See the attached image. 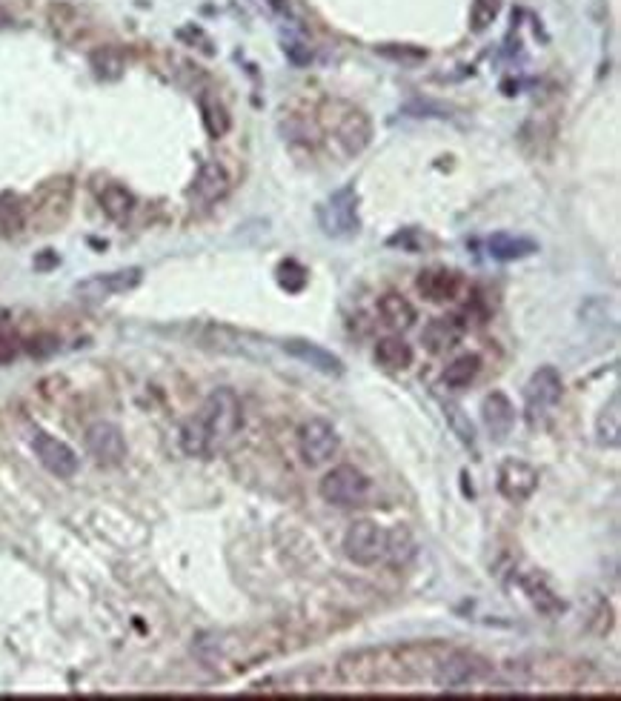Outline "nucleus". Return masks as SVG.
<instances>
[{
  "instance_id": "nucleus-1",
  "label": "nucleus",
  "mask_w": 621,
  "mask_h": 701,
  "mask_svg": "<svg viewBox=\"0 0 621 701\" xmlns=\"http://www.w3.org/2000/svg\"><path fill=\"white\" fill-rule=\"evenodd\" d=\"M450 645L441 641H415V645H387L358 653H346L338 662V681L353 688H384V684H410L436 676Z\"/></svg>"
},
{
  "instance_id": "nucleus-2",
  "label": "nucleus",
  "mask_w": 621,
  "mask_h": 701,
  "mask_svg": "<svg viewBox=\"0 0 621 701\" xmlns=\"http://www.w3.org/2000/svg\"><path fill=\"white\" fill-rule=\"evenodd\" d=\"M243 427V406L235 389L218 387L204 406L181 427V449L192 458H209L221 452Z\"/></svg>"
},
{
  "instance_id": "nucleus-3",
  "label": "nucleus",
  "mask_w": 621,
  "mask_h": 701,
  "mask_svg": "<svg viewBox=\"0 0 621 701\" xmlns=\"http://www.w3.org/2000/svg\"><path fill=\"white\" fill-rule=\"evenodd\" d=\"M318 129L329 141V146H336L341 152V158L361 155L372 141L370 115L341 98H332L321 104V109H318Z\"/></svg>"
},
{
  "instance_id": "nucleus-4",
  "label": "nucleus",
  "mask_w": 621,
  "mask_h": 701,
  "mask_svg": "<svg viewBox=\"0 0 621 701\" xmlns=\"http://www.w3.org/2000/svg\"><path fill=\"white\" fill-rule=\"evenodd\" d=\"M75 201V184L66 175L43 181L26 201V227L35 232H57L72 215Z\"/></svg>"
},
{
  "instance_id": "nucleus-5",
  "label": "nucleus",
  "mask_w": 621,
  "mask_h": 701,
  "mask_svg": "<svg viewBox=\"0 0 621 701\" xmlns=\"http://www.w3.org/2000/svg\"><path fill=\"white\" fill-rule=\"evenodd\" d=\"M565 396V381L556 367H539L524 384V421L530 430H541L553 418Z\"/></svg>"
},
{
  "instance_id": "nucleus-6",
  "label": "nucleus",
  "mask_w": 621,
  "mask_h": 701,
  "mask_svg": "<svg viewBox=\"0 0 621 701\" xmlns=\"http://www.w3.org/2000/svg\"><path fill=\"white\" fill-rule=\"evenodd\" d=\"M318 492H321V499L332 507L353 509V507H364L370 501L372 484H370V478L358 470V466L338 464L321 478Z\"/></svg>"
},
{
  "instance_id": "nucleus-7",
  "label": "nucleus",
  "mask_w": 621,
  "mask_h": 701,
  "mask_svg": "<svg viewBox=\"0 0 621 701\" xmlns=\"http://www.w3.org/2000/svg\"><path fill=\"white\" fill-rule=\"evenodd\" d=\"M318 227L327 238H353L358 235V192L353 184L336 189L324 203H318Z\"/></svg>"
},
{
  "instance_id": "nucleus-8",
  "label": "nucleus",
  "mask_w": 621,
  "mask_h": 701,
  "mask_svg": "<svg viewBox=\"0 0 621 701\" xmlns=\"http://www.w3.org/2000/svg\"><path fill=\"white\" fill-rule=\"evenodd\" d=\"M389 533L379 521L361 518L353 521L350 530L344 533V556L358 567H375L387 559Z\"/></svg>"
},
{
  "instance_id": "nucleus-9",
  "label": "nucleus",
  "mask_w": 621,
  "mask_h": 701,
  "mask_svg": "<svg viewBox=\"0 0 621 701\" xmlns=\"http://www.w3.org/2000/svg\"><path fill=\"white\" fill-rule=\"evenodd\" d=\"M489 673H493V664L481 659V655L450 647V653L441 659L432 681H436L441 690H461V688H470V684L484 681Z\"/></svg>"
},
{
  "instance_id": "nucleus-10",
  "label": "nucleus",
  "mask_w": 621,
  "mask_h": 701,
  "mask_svg": "<svg viewBox=\"0 0 621 701\" xmlns=\"http://www.w3.org/2000/svg\"><path fill=\"white\" fill-rule=\"evenodd\" d=\"M341 452V435L327 418H310L298 430V456L307 466H324Z\"/></svg>"
},
{
  "instance_id": "nucleus-11",
  "label": "nucleus",
  "mask_w": 621,
  "mask_h": 701,
  "mask_svg": "<svg viewBox=\"0 0 621 701\" xmlns=\"http://www.w3.org/2000/svg\"><path fill=\"white\" fill-rule=\"evenodd\" d=\"M496 490L501 499H507L510 504H524L539 490V470L522 458H504L498 464Z\"/></svg>"
},
{
  "instance_id": "nucleus-12",
  "label": "nucleus",
  "mask_w": 621,
  "mask_h": 701,
  "mask_svg": "<svg viewBox=\"0 0 621 701\" xmlns=\"http://www.w3.org/2000/svg\"><path fill=\"white\" fill-rule=\"evenodd\" d=\"M140 281H143V269H138V267L100 272V275H89V278L78 281L75 295L81 301H106L115 295H123V292H132L135 286H140Z\"/></svg>"
},
{
  "instance_id": "nucleus-13",
  "label": "nucleus",
  "mask_w": 621,
  "mask_h": 701,
  "mask_svg": "<svg viewBox=\"0 0 621 701\" xmlns=\"http://www.w3.org/2000/svg\"><path fill=\"white\" fill-rule=\"evenodd\" d=\"M86 449L100 466H118L126 458V438L121 427L109 421H98L86 430Z\"/></svg>"
},
{
  "instance_id": "nucleus-14",
  "label": "nucleus",
  "mask_w": 621,
  "mask_h": 701,
  "mask_svg": "<svg viewBox=\"0 0 621 701\" xmlns=\"http://www.w3.org/2000/svg\"><path fill=\"white\" fill-rule=\"evenodd\" d=\"M32 449L38 461L43 464V470H49L57 478H72L78 473V456L69 444H64L61 438H55L49 432H38Z\"/></svg>"
},
{
  "instance_id": "nucleus-15",
  "label": "nucleus",
  "mask_w": 621,
  "mask_h": 701,
  "mask_svg": "<svg viewBox=\"0 0 621 701\" xmlns=\"http://www.w3.org/2000/svg\"><path fill=\"white\" fill-rule=\"evenodd\" d=\"M481 421H484V430L489 432V438H493L496 444L507 441V438L513 435V427H515L513 401L504 396L501 389L489 392V396L481 401Z\"/></svg>"
},
{
  "instance_id": "nucleus-16",
  "label": "nucleus",
  "mask_w": 621,
  "mask_h": 701,
  "mask_svg": "<svg viewBox=\"0 0 621 701\" xmlns=\"http://www.w3.org/2000/svg\"><path fill=\"white\" fill-rule=\"evenodd\" d=\"M284 353L293 355L301 363H307L310 370L321 372V375H336V378L344 375V361L338 355H332L321 344H312L304 338H290V341H284Z\"/></svg>"
},
{
  "instance_id": "nucleus-17",
  "label": "nucleus",
  "mask_w": 621,
  "mask_h": 701,
  "mask_svg": "<svg viewBox=\"0 0 621 701\" xmlns=\"http://www.w3.org/2000/svg\"><path fill=\"white\" fill-rule=\"evenodd\" d=\"M415 286L430 303H450L461 295V289H464V278L453 269H427L418 275Z\"/></svg>"
},
{
  "instance_id": "nucleus-18",
  "label": "nucleus",
  "mask_w": 621,
  "mask_h": 701,
  "mask_svg": "<svg viewBox=\"0 0 621 701\" xmlns=\"http://www.w3.org/2000/svg\"><path fill=\"white\" fill-rule=\"evenodd\" d=\"M192 192L204 203H215L229 192V175L218 160H204V164H200L195 184H192Z\"/></svg>"
},
{
  "instance_id": "nucleus-19",
  "label": "nucleus",
  "mask_w": 621,
  "mask_h": 701,
  "mask_svg": "<svg viewBox=\"0 0 621 701\" xmlns=\"http://www.w3.org/2000/svg\"><path fill=\"white\" fill-rule=\"evenodd\" d=\"M461 335H464V324H461V318L450 315V318H432L430 324L424 327V346L430 349V353H447V349H453Z\"/></svg>"
},
{
  "instance_id": "nucleus-20",
  "label": "nucleus",
  "mask_w": 621,
  "mask_h": 701,
  "mask_svg": "<svg viewBox=\"0 0 621 701\" xmlns=\"http://www.w3.org/2000/svg\"><path fill=\"white\" fill-rule=\"evenodd\" d=\"M375 361H379L381 367L389 370V372H404V370L413 367L415 353H413V346L401 338V335H387V338H381L379 344H375Z\"/></svg>"
},
{
  "instance_id": "nucleus-21",
  "label": "nucleus",
  "mask_w": 621,
  "mask_h": 701,
  "mask_svg": "<svg viewBox=\"0 0 621 701\" xmlns=\"http://www.w3.org/2000/svg\"><path fill=\"white\" fill-rule=\"evenodd\" d=\"M487 250L496 261H524L539 252V244L524 235H510V232H496L487 241Z\"/></svg>"
},
{
  "instance_id": "nucleus-22",
  "label": "nucleus",
  "mask_w": 621,
  "mask_h": 701,
  "mask_svg": "<svg viewBox=\"0 0 621 701\" xmlns=\"http://www.w3.org/2000/svg\"><path fill=\"white\" fill-rule=\"evenodd\" d=\"M379 315L384 318L387 327H393L398 332L410 329L415 324V306L404 295H398V292H387L379 301Z\"/></svg>"
},
{
  "instance_id": "nucleus-23",
  "label": "nucleus",
  "mask_w": 621,
  "mask_h": 701,
  "mask_svg": "<svg viewBox=\"0 0 621 701\" xmlns=\"http://www.w3.org/2000/svg\"><path fill=\"white\" fill-rule=\"evenodd\" d=\"M47 18H49L52 32L61 40H69V43L78 40L83 35V29H86L81 12L75 6H69V4H52L49 12H47Z\"/></svg>"
},
{
  "instance_id": "nucleus-24",
  "label": "nucleus",
  "mask_w": 621,
  "mask_h": 701,
  "mask_svg": "<svg viewBox=\"0 0 621 701\" xmlns=\"http://www.w3.org/2000/svg\"><path fill=\"white\" fill-rule=\"evenodd\" d=\"M98 203H100V209L106 212V218H112V221H126L135 209V195L129 192L123 184H106L98 192Z\"/></svg>"
},
{
  "instance_id": "nucleus-25",
  "label": "nucleus",
  "mask_w": 621,
  "mask_h": 701,
  "mask_svg": "<svg viewBox=\"0 0 621 701\" xmlns=\"http://www.w3.org/2000/svg\"><path fill=\"white\" fill-rule=\"evenodd\" d=\"M621 398H618V392H613V398H610V404L604 406V410L599 413V418H596V441H599V447H604V449H616L618 447V441H621Z\"/></svg>"
},
{
  "instance_id": "nucleus-26",
  "label": "nucleus",
  "mask_w": 621,
  "mask_h": 701,
  "mask_svg": "<svg viewBox=\"0 0 621 701\" xmlns=\"http://www.w3.org/2000/svg\"><path fill=\"white\" fill-rule=\"evenodd\" d=\"M522 590L532 602V607H536L539 612H544V616H558V612H565V602H561V598L550 587H547L544 578L524 576L522 578Z\"/></svg>"
},
{
  "instance_id": "nucleus-27",
  "label": "nucleus",
  "mask_w": 621,
  "mask_h": 701,
  "mask_svg": "<svg viewBox=\"0 0 621 701\" xmlns=\"http://www.w3.org/2000/svg\"><path fill=\"white\" fill-rule=\"evenodd\" d=\"M200 121H204L207 135L215 141L224 138L229 133V126H233V118H229L226 107L212 95H200Z\"/></svg>"
},
{
  "instance_id": "nucleus-28",
  "label": "nucleus",
  "mask_w": 621,
  "mask_h": 701,
  "mask_svg": "<svg viewBox=\"0 0 621 701\" xmlns=\"http://www.w3.org/2000/svg\"><path fill=\"white\" fill-rule=\"evenodd\" d=\"M479 372H481V358L467 353V355L455 358L450 367L444 370V384L450 389H464L479 378Z\"/></svg>"
},
{
  "instance_id": "nucleus-29",
  "label": "nucleus",
  "mask_w": 621,
  "mask_h": 701,
  "mask_svg": "<svg viewBox=\"0 0 621 701\" xmlns=\"http://www.w3.org/2000/svg\"><path fill=\"white\" fill-rule=\"evenodd\" d=\"M21 229H26V201L4 192L0 195V232L4 235H18Z\"/></svg>"
},
{
  "instance_id": "nucleus-30",
  "label": "nucleus",
  "mask_w": 621,
  "mask_h": 701,
  "mask_svg": "<svg viewBox=\"0 0 621 701\" xmlns=\"http://www.w3.org/2000/svg\"><path fill=\"white\" fill-rule=\"evenodd\" d=\"M92 69H95V75L104 78V81L121 78V72H123V52H121L118 47H100V49H95V52H92Z\"/></svg>"
},
{
  "instance_id": "nucleus-31",
  "label": "nucleus",
  "mask_w": 621,
  "mask_h": 701,
  "mask_svg": "<svg viewBox=\"0 0 621 701\" xmlns=\"http://www.w3.org/2000/svg\"><path fill=\"white\" fill-rule=\"evenodd\" d=\"M501 12V0H472L470 6V29L472 32H484L498 18Z\"/></svg>"
},
{
  "instance_id": "nucleus-32",
  "label": "nucleus",
  "mask_w": 621,
  "mask_h": 701,
  "mask_svg": "<svg viewBox=\"0 0 621 701\" xmlns=\"http://www.w3.org/2000/svg\"><path fill=\"white\" fill-rule=\"evenodd\" d=\"M278 284L286 292H301L307 286V269L298 264V261H284L278 267Z\"/></svg>"
},
{
  "instance_id": "nucleus-33",
  "label": "nucleus",
  "mask_w": 621,
  "mask_h": 701,
  "mask_svg": "<svg viewBox=\"0 0 621 701\" xmlns=\"http://www.w3.org/2000/svg\"><path fill=\"white\" fill-rule=\"evenodd\" d=\"M447 415L453 418V427H455V432L461 435V441H464V444H472V441H475V435H472V423L464 421V415H461V406L450 404V406H447Z\"/></svg>"
},
{
  "instance_id": "nucleus-34",
  "label": "nucleus",
  "mask_w": 621,
  "mask_h": 701,
  "mask_svg": "<svg viewBox=\"0 0 621 701\" xmlns=\"http://www.w3.org/2000/svg\"><path fill=\"white\" fill-rule=\"evenodd\" d=\"M421 232L418 229H404V232H398V235H393L389 238V246H401V250H407V252H418L421 250Z\"/></svg>"
},
{
  "instance_id": "nucleus-35",
  "label": "nucleus",
  "mask_w": 621,
  "mask_h": 701,
  "mask_svg": "<svg viewBox=\"0 0 621 701\" xmlns=\"http://www.w3.org/2000/svg\"><path fill=\"white\" fill-rule=\"evenodd\" d=\"M21 353V344L18 338H12V335H4L0 332V363H9L14 355Z\"/></svg>"
},
{
  "instance_id": "nucleus-36",
  "label": "nucleus",
  "mask_w": 621,
  "mask_h": 701,
  "mask_svg": "<svg viewBox=\"0 0 621 701\" xmlns=\"http://www.w3.org/2000/svg\"><path fill=\"white\" fill-rule=\"evenodd\" d=\"M9 18H6V9H4V4H0V26H4Z\"/></svg>"
}]
</instances>
